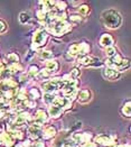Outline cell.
<instances>
[{
    "instance_id": "836d02e7",
    "label": "cell",
    "mask_w": 131,
    "mask_h": 147,
    "mask_svg": "<svg viewBox=\"0 0 131 147\" xmlns=\"http://www.w3.org/2000/svg\"><path fill=\"white\" fill-rule=\"evenodd\" d=\"M30 96H32V98L36 99V98H39V97H40V93L38 92L37 89H32V90H30Z\"/></svg>"
},
{
    "instance_id": "7402d4cb",
    "label": "cell",
    "mask_w": 131,
    "mask_h": 147,
    "mask_svg": "<svg viewBox=\"0 0 131 147\" xmlns=\"http://www.w3.org/2000/svg\"><path fill=\"white\" fill-rule=\"evenodd\" d=\"M90 52V46L85 43L80 44V56H85L87 55V53Z\"/></svg>"
},
{
    "instance_id": "f1b7e54d",
    "label": "cell",
    "mask_w": 131,
    "mask_h": 147,
    "mask_svg": "<svg viewBox=\"0 0 131 147\" xmlns=\"http://www.w3.org/2000/svg\"><path fill=\"white\" fill-rule=\"evenodd\" d=\"M105 53H107V55L109 56V59H110V57H113V56L117 55V49H114L113 46L107 47V49H105Z\"/></svg>"
},
{
    "instance_id": "30bf717a",
    "label": "cell",
    "mask_w": 131,
    "mask_h": 147,
    "mask_svg": "<svg viewBox=\"0 0 131 147\" xmlns=\"http://www.w3.org/2000/svg\"><path fill=\"white\" fill-rule=\"evenodd\" d=\"M103 75H104V78H107V80H111V81L118 80L120 78V73L118 71H116L113 69H109V67H105L103 70Z\"/></svg>"
},
{
    "instance_id": "d6986e66",
    "label": "cell",
    "mask_w": 131,
    "mask_h": 147,
    "mask_svg": "<svg viewBox=\"0 0 131 147\" xmlns=\"http://www.w3.org/2000/svg\"><path fill=\"white\" fill-rule=\"evenodd\" d=\"M56 135V129L54 127H48L46 128L44 131H43V137L45 139H48V138H52Z\"/></svg>"
},
{
    "instance_id": "f35d334b",
    "label": "cell",
    "mask_w": 131,
    "mask_h": 147,
    "mask_svg": "<svg viewBox=\"0 0 131 147\" xmlns=\"http://www.w3.org/2000/svg\"><path fill=\"white\" fill-rule=\"evenodd\" d=\"M82 147H96L94 143H91V142H87V143H84L82 144Z\"/></svg>"
},
{
    "instance_id": "83f0119b",
    "label": "cell",
    "mask_w": 131,
    "mask_h": 147,
    "mask_svg": "<svg viewBox=\"0 0 131 147\" xmlns=\"http://www.w3.org/2000/svg\"><path fill=\"white\" fill-rule=\"evenodd\" d=\"M89 12H90V7H89L87 5H82L81 7H79V13H80V15L85 16V15H87Z\"/></svg>"
},
{
    "instance_id": "ba28073f",
    "label": "cell",
    "mask_w": 131,
    "mask_h": 147,
    "mask_svg": "<svg viewBox=\"0 0 131 147\" xmlns=\"http://www.w3.org/2000/svg\"><path fill=\"white\" fill-rule=\"evenodd\" d=\"M95 142L103 145V146H112L114 144V140L112 137L107 135H100V136H96L95 137Z\"/></svg>"
},
{
    "instance_id": "60d3db41",
    "label": "cell",
    "mask_w": 131,
    "mask_h": 147,
    "mask_svg": "<svg viewBox=\"0 0 131 147\" xmlns=\"http://www.w3.org/2000/svg\"><path fill=\"white\" fill-rule=\"evenodd\" d=\"M119 147H129V145H121V146Z\"/></svg>"
},
{
    "instance_id": "8992f818",
    "label": "cell",
    "mask_w": 131,
    "mask_h": 147,
    "mask_svg": "<svg viewBox=\"0 0 131 147\" xmlns=\"http://www.w3.org/2000/svg\"><path fill=\"white\" fill-rule=\"evenodd\" d=\"M52 105H54L55 107H58L60 109L63 110V109H66V108L71 107V101L67 98H55Z\"/></svg>"
},
{
    "instance_id": "5b68a950",
    "label": "cell",
    "mask_w": 131,
    "mask_h": 147,
    "mask_svg": "<svg viewBox=\"0 0 131 147\" xmlns=\"http://www.w3.org/2000/svg\"><path fill=\"white\" fill-rule=\"evenodd\" d=\"M76 84L77 82L75 80H67L64 84H63V93L65 96H74L75 94V91H76Z\"/></svg>"
},
{
    "instance_id": "7c38bea8",
    "label": "cell",
    "mask_w": 131,
    "mask_h": 147,
    "mask_svg": "<svg viewBox=\"0 0 131 147\" xmlns=\"http://www.w3.org/2000/svg\"><path fill=\"white\" fill-rule=\"evenodd\" d=\"M47 121V113L44 110H38L35 115V123L37 125H43Z\"/></svg>"
},
{
    "instance_id": "3957f363",
    "label": "cell",
    "mask_w": 131,
    "mask_h": 147,
    "mask_svg": "<svg viewBox=\"0 0 131 147\" xmlns=\"http://www.w3.org/2000/svg\"><path fill=\"white\" fill-rule=\"evenodd\" d=\"M63 84H64V82L60 79L56 78V79H53V80L46 82L43 86V89L45 90L46 93H53L54 91H56L57 89H60V86H63Z\"/></svg>"
},
{
    "instance_id": "277c9868",
    "label": "cell",
    "mask_w": 131,
    "mask_h": 147,
    "mask_svg": "<svg viewBox=\"0 0 131 147\" xmlns=\"http://www.w3.org/2000/svg\"><path fill=\"white\" fill-rule=\"evenodd\" d=\"M47 40V33L43 29H38L34 34V38H33V43H34V47H39L43 46Z\"/></svg>"
},
{
    "instance_id": "603a6c76",
    "label": "cell",
    "mask_w": 131,
    "mask_h": 147,
    "mask_svg": "<svg viewBox=\"0 0 131 147\" xmlns=\"http://www.w3.org/2000/svg\"><path fill=\"white\" fill-rule=\"evenodd\" d=\"M130 66V63H129V60H122V62H121V64H120V66L118 67V72H123L124 70H127L128 67Z\"/></svg>"
},
{
    "instance_id": "4316f807",
    "label": "cell",
    "mask_w": 131,
    "mask_h": 147,
    "mask_svg": "<svg viewBox=\"0 0 131 147\" xmlns=\"http://www.w3.org/2000/svg\"><path fill=\"white\" fill-rule=\"evenodd\" d=\"M29 15L27 13V12H21L20 15H19V22L21 23V24H26V23H28L29 22Z\"/></svg>"
},
{
    "instance_id": "d590c367",
    "label": "cell",
    "mask_w": 131,
    "mask_h": 147,
    "mask_svg": "<svg viewBox=\"0 0 131 147\" xmlns=\"http://www.w3.org/2000/svg\"><path fill=\"white\" fill-rule=\"evenodd\" d=\"M81 74V72H80V70L79 69H73L71 72V75L73 76V78H77L79 75Z\"/></svg>"
},
{
    "instance_id": "8fae6325",
    "label": "cell",
    "mask_w": 131,
    "mask_h": 147,
    "mask_svg": "<svg viewBox=\"0 0 131 147\" xmlns=\"http://www.w3.org/2000/svg\"><path fill=\"white\" fill-rule=\"evenodd\" d=\"M0 88L3 90V91H10V90H17V83L13 82L12 80H8V79H5L1 84H0Z\"/></svg>"
},
{
    "instance_id": "9a60e30c",
    "label": "cell",
    "mask_w": 131,
    "mask_h": 147,
    "mask_svg": "<svg viewBox=\"0 0 131 147\" xmlns=\"http://www.w3.org/2000/svg\"><path fill=\"white\" fill-rule=\"evenodd\" d=\"M90 99H91V92L89 90H82L79 94L77 100H79L80 103H86V102L90 101Z\"/></svg>"
},
{
    "instance_id": "5bb4252c",
    "label": "cell",
    "mask_w": 131,
    "mask_h": 147,
    "mask_svg": "<svg viewBox=\"0 0 131 147\" xmlns=\"http://www.w3.org/2000/svg\"><path fill=\"white\" fill-rule=\"evenodd\" d=\"M112 44H113V38L110 36L109 34H103L102 37H101V39H100V45L102 47L107 49V47H111Z\"/></svg>"
},
{
    "instance_id": "d4e9b609",
    "label": "cell",
    "mask_w": 131,
    "mask_h": 147,
    "mask_svg": "<svg viewBox=\"0 0 131 147\" xmlns=\"http://www.w3.org/2000/svg\"><path fill=\"white\" fill-rule=\"evenodd\" d=\"M50 75H52V73H50L48 70L44 69V70H42V71L38 72L37 78H38V79H45V78H48V76H50Z\"/></svg>"
},
{
    "instance_id": "1f68e13d",
    "label": "cell",
    "mask_w": 131,
    "mask_h": 147,
    "mask_svg": "<svg viewBox=\"0 0 131 147\" xmlns=\"http://www.w3.org/2000/svg\"><path fill=\"white\" fill-rule=\"evenodd\" d=\"M36 15H37L38 19H40V20H43V19H45V18L47 17V13L44 11V9H42V10H38V11L36 12Z\"/></svg>"
},
{
    "instance_id": "cb8c5ba5",
    "label": "cell",
    "mask_w": 131,
    "mask_h": 147,
    "mask_svg": "<svg viewBox=\"0 0 131 147\" xmlns=\"http://www.w3.org/2000/svg\"><path fill=\"white\" fill-rule=\"evenodd\" d=\"M131 103H130V101H128L124 106H123V108H122V112H123V115L124 116H127V117H130V115H131V112H130V109H131Z\"/></svg>"
},
{
    "instance_id": "ac0fdd59",
    "label": "cell",
    "mask_w": 131,
    "mask_h": 147,
    "mask_svg": "<svg viewBox=\"0 0 131 147\" xmlns=\"http://www.w3.org/2000/svg\"><path fill=\"white\" fill-rule=\"evenodd\" d=\"M62 109H60L58 107H55L54 105H50L49 109H48V112H49V116L53 117V118H58L62 113Z\"/></svg>"
},
{
    "instance_id": "4dcf8cb0",
    "label": "cell",
    "mask_w": 131,
    "mask_h": 147,
    "mask_svg": "<svg viewBox=\"0 0 131 147\" xmlns=\"http://www.w3.org/2000/svg\"><path fill=\"white\" fill-rule=\"evenodd\" d=\"M39 55H40L42 59H45V60H49L52 57V53L49 51H42Z\"/></svg>"
},
{
    "instance_id": "484cf974",
    "label": "cell",
    "mask_w": 131,
    "mask_h": 147,
    "mask_svg": "<svg viewBox=\"0 0 131 147\" xmlns=\"http://www.w3.org/2000/svg\"><path fill=\"white\" fill-rule=\"evenodd\" d=\"M55 98H56V97H55L53 93H45V94H44V101H45L46 103H48V105H52Z\"/></svg>"
},
{
    "instance_id": "6da1fadb",
    "label": "cell",
    "mask_w": 131,
    "mask_h": 147,
    "mask_svg": "<svg viewBox=\"0 0 131 147\" xmlns=\"http://www.w3.org/2000/svg\"><path fill=\"white\" fill-rule=\"evenodd\" d=\"M102 23L110 29H117L122 24V17L118 10L107 9L102 12Z\"/></svg>"
},
{
    "instance_id": "d6a6232c",
    "label": "cell",
    "mask_w": 131,
    "mask_h": 147,
    "mask_svg": "<svg viewBox=\"0 0 131 147\" xmlns=\"http://www.w3.org/2000/svg\"><path fill=\"white\" fill-rule=\"evenodd\" d=\"M70 20H71L72 24H79V23H81L82 18H81L80 16H71Z\"/></svg>"
},
{
    "instance_id": "52a82bcc",
    "label": "cell",
    "mask_w": 131,
    "mask_h": 147,
    "mask_svg": "<svg viewBox=\"0 0 131 147\" xmlns=\"http://www.w3.org/2000/svg\"><path fill=\"white\" fill-rule=\"evenodd\" d=\"M13 137L10 135V133H2L0 134V144L3 145V146L7 147H11L13 145Z\"/></svg>"
},
{
    "instance_id": "ffe728a7",
    "label": "cell",
    "mask_w": 131,
    "mask_h": 147,
    "mask_svg": "<svg viewBox=\"0 0 131 147\" xmlns=\"http://www.w3.org/2000/svg\"><path fill=\"white\" fill-rule=\"evenodd\" d=\"M6 62L10 63V65H11V64H18V62H19V56H18L17 54H15V53H10V54H8V55L6 56Z\"/></svg>"
},
{
    "instance_id": "e0dca14e",
    "label": "cell",
    "mask_w": 131,
    "mask_h": 147,
    "mask_svg": "<svg viewBox=\"0 0 131 147\" xmlns=\"http://www.w3.org/2000/svg\"><path fill=\"white\" fill-rule=\"evenodd\" d=\"M46 70H48L50 73L53 74L54 72H56L58 70V63L55 60H48L46 62Z\"/></svg>"
},
{
    "instance_id": "74e56055",
    "label": "cell",
    "mask_w": 131,
    "mask_h": 147,
    "mask_svg": "<svg viewBox=\"0 0 131 147\" xmlns=\"http://www.w3.org/2000/svg\"><path fill=\"white\" fill-rule=\"evenodd\" d=\"M64 147H76V144L72 140V142H66L65 144H64Z\"/></svg>"
},
{
    "instance_id": "4fadbf2b",
    "label": "cell",
    "mask_w": 131,
    "mask_h": 147,
    "mask_svg": "<svg viewBox=\"0 0 131 147\" xmlns=\"http://www.w3.org/2000/svg\"><path fill=\"white\" fill-rule=\"evenodd\" d=\"M28 133L33 136L34 138H37L38 136H40V134H43V130H42V126L40 125H37V123H33L29 128H28Z\"/></svg>"
},
{
    "instance_id": "44dd1931",
    "label": "cell",
    "mask_w": 131,
    "mask_h": 147,
    "mask_svg": "<svg viewBox=\"0 0 131 147\" xmlns=\"http://www.w3.org/2000/svg\"><path fill=\"white\" fill-rule=\"evenodd\" d=\"M69 54L72 56H75V55H79L80 54V44H73L71 47L69 49Z\"/></svg>"
},
{
    "instance_id": "7a4b0ae2",
    "label": "cell",
    "mask_w": 131,
    "mask_h": 147,
    "mask_svg": "<svg viewBox=\"0 0 131 147\" xmlns=\"http://www.w3.org/2000/svg\"><path fill=\"white\" fill-rule=\"evenodd\" d=\"M46 27H47L48 30L50 33H53L54 35L60 36V35H63V34H65L66 32L70 30L71 25L66 23V22H56L53 26H46Z\"/></svg>"
},
{
    "instance_id": "2e32d148",
    "label": "cell",
    "mask_w": 131,
    "mask_h": 147,
    "mask_svg": "<svg viewBox=\"0 0 131 147\" xmlns=\"http://www.w3.org/2000/svg\"><path fill=\"white\" fill-rule=\"evenodd\" d=\"M29 118H30L29 113L23 112V113H20V115L17 116V118H16V120H15V125H16V126H21V125H24Z\"/></svg>"
},
{
    "instance_id": "f546056e",
    "label": "cell",
    "mask_w": 131,
    "mask_h": 147,
    "mask_svg": "<svg viewBox=\"0 0 131 147\" xmlns=\"http://www.w3.org/2000/svg\"><path fill=\"white\" fill-rule=\"evenodd\" d=\"M38 72H39V70H38V67H37L36 65H32V66L29 67V75H32V76H37Z\"/></svg>"
},
{
    "instance_id": "e575fe53",
    "label": "cell",
    "mask_w": 131,
    "mask_h": 147,
    "mask_svg": "<svg viewBox=\"0 0 131 147\" xmlns=\"http://www.w3.org/2000/svg\"><path fill=\"white\" fill-rule=\"evenodd\" d=\"M55 6H56V8H57L58 10H64L65 7H66V3H65V2H62V1H57V2L55 3Z\"/></svg>"
},
{
    "instance_id": "ab89813d",
    "label": "cell",
    "mask_w": 131,
    "mask_h": 147,
    "mask_svg": "<svg viewBox=\"0 0 131 147\" xmlns=\"http://www.w3.org/2000/svg\"><path fill=\"white\" fill-rule=\"evenodd\" d=\"M30 147H45V146H44L43 143H39V142H38V143H34Z\"/></svg>"
},
{
    "instance_id": "9c48e42d",
    "label": "cell",
    "mask_w": 131,
    "mask_h": 147,
    "mask_svg": "<svg viewBox=\"0 0 131 147\" xmlns=\"http://www.w3.org/2000/svg\"><path fill=\"white\" fill-rule=\"evenodd\" d=\"M99 60L97 59H94V57H91L89 55H85V56H80L79 57V63L83 64V65H100L99 63Z\"/></svg>"
},
{
    "instance_id": "8d00e7d4",
    "label": "cell",
    "mask_w": 131,
    "mask_h": 147,
    "mask_svg": "<svg viewBox=\"0 0 131 147\" xmlns=\"http://www.w3.org/2000/svg\"><path fill=\"white\" fill-rule=\"evenodd\" d=\"M6 28H7L6 24H5L3 22H1V20H0V33H3V32H6Z\"/></svg>"
}]
</instances>
